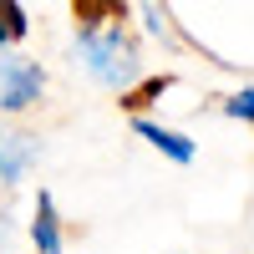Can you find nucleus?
Here are the masks:
<instances>
[{
	"instance_id": "1",
	"label": "nucleus",
	"mask_w": 254,
	"mask_h": 254,
	"mask_svg": "<svg viewBox=\"0 0 254 254\" xmlns=\"http://www.w3.org/2000/svg\"><path fill=\"white\" fill-rule=\"evenodd\" d=\"M71 56H76V66L87 71L97 87H107V92H117V97H127V92L142 81V61H137L132 36L122 31V20L81 26L76 41H71Z\"/></svg>"
},
{
	"instance_id": "2",
	"label": "nucleus",
	"mask_w": 254,
	"mask_h": 254,
	"mask_svg": "<svg viewBox=\"0 0 254 254\" xmlns=\"http://www.w3.org/2000/svg\"><path fill=\"white\" fill-rule=\"evenodd\" d=\"M46 97V66L31 56H20L15 46L0 51V117H20Z\"/></svg>"
},
{
	"instance_id": "3",
	"label": "nucleus",
	"mask_w": 254,
	"mask_h": 254,
	"mask_svg": "<svg viewBox=\"0 0 254 254\" xmlns=\"http://www.w3.org/2000/svg\"><path fill=\"white\" fill-rule=\"evenodd\" d=\"M132 132H137L142 142H153L168 163H193V158H198V147H193V137H188V132L163 127V122H153V117H132Z\"/></svg>"
},
{
	"instance_id": "4",
	"label": "nucleus",
	"mask_w": 254,
	"mask_h": 254,
	"mask_svg": "<svg viewBox=\"0 0 254 254\" xmlns=\"http://www.w3.org/2000/svg\"><path fill=\"white\" fill-rule=\"evenodd\" d=\"M31 244H36V254H66V229H61L56 198L46 193V188L36 193V214H31Z\"/></svg>"
},
{
	"instance_id": "5",
	"label": "nucleus",
	"mask_w": 254,
	"mask_h": 254,
	"mask_svg": "<svg viewBox=\"0 0 254 254\" xmlns=\"http://www.w3.org/2000/svg\"><path fill=\"white\" fill-rule=\"evenodd\" d=\"M31 163H36V142L0 127V188L15 183V178H26V168H31Z\"/></svg>"
},
{
	"instance_id": "6",
	"label": "nucleus",
	"mask_w": 254,
	"mask_h": 254,
	"mask_svg": "<svg viewBox=\"0 0 254 254\" xmlns=\"http://www.w3.org/2000/svg\"><path fill=\"white\" fill-rule=\"evenodd\" d=\"M26 36H31V15H26V5H20V0H0V51L20 46Z\"/></svg>"
},
{
	"instance_id": "7",
	"label": "nucleus",
	"mask_w": 254,
	"mask_h": 254,
	"mask_svg": "<svg viewBox=\"0 0 254 254\" xmlns=\"http://www.w3.org/2000/svg\"><path fill=\"white\" fill-rule=\"evenodd\" d=\"M137 5H142V15H147V31H153V36H163V41H178L173 20H168V5H158V0H137Z\"/></svg>"
},
{
	"instance_id": "8",
	"label": "nucleus",
	"mask_w": 254,
	"mask_h": 254,
	"mask_svg": "<svg viewBox=\"0 0 254 254\" xmlns=\"http://www.w3.org/2000/svg\"><path fill=\"white\" fill-rule=\"evenodd\" d=\"M224 117H234V122H254V87H239L234 97L224 102Z\"/></svg>"
}]
</instances>
